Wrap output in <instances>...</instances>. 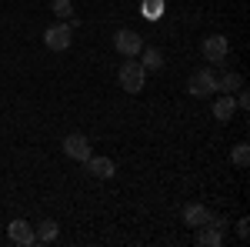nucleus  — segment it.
<instances>
[{
  "mask_svg": "<svg viewBox=\"0 0 250 247\" xmlns=\"http://www.w3.org/2000/svg\"><path fill=\"white\" fill-rule=\"evenodd\" d=\"M117 80H120V87H124L127 94H140V90H144V80H147V70H144V64H137V60L127 57L120 64Z\"/></svg>",
  "mask_w": 250,
  "mask_h": 247,
  "instance_id": "nucleus-1",
  "label": "nucleus"
},
{
  "mask_svg": "<svg viewBox=\"0 0 250 247\" xmlns=\"http://www.w3.org/2000/svg\"><path fill=\"white\" fill-rule=\"evenodd\" d=\"M70 40H74V30H70V23H63V20L43 30V44H47L50 50H67Z\"/></svg>",
  "mask_w": 250,
  "mask_h": 247,
  "instance_id": "nucleus-2",
  "label": "nucleus"
},
{
  "mask_svg": "<svg viewBox=\"0 0 250 247\" xmlns=\"http://www.w3.org/2000/svg\"><path fill=\"white\" fill-rule=\"evenodd\" d=\"M187 90L193 97H210L217 90V74L213 70H193L190 80H187Z\"/></svg>",
  "mask_w": 250,
  "mask_h": 247,
  "instance_id": "nucleus-3",
  "label": "nucleus"
},
{
  "mask_svg": "<svg viewBox=\"0 0 250 247\" xmlns=\"http://www.w3.org/2000/svg\"><path fill=\"white\" fill-rule=\"evenodd\" d=\"M200 50H204V57L210 60V64H224L227 60V37H220V34H213V37H207L204 44H200Z\"/></svg>",
  "mask_w": 250,
  "mask_h": 247,
  "instance_id": "nucleus-4",
  "label": "nucleus"
},
{
  "mask_svg": "<svg viewBox=\"0 0 250 247\" xmlns=\"http://www.w3.org/2000/svg\"><path fill=\"white\" fill-rule=\"evenodd\" d=\"M63 154H67L70 160H80V164H83V160L90 157V140H87L83 134H70V137L63 140Z\"/></svg>",
  "mask_w": 250,
  "mask_h": 247,
  "instance_id": "nucleus-5",
  "label": "nucleus"
},
{
  "mask_svg": "<svg viewBox=\"0 0 250 247\" xmlns=\"http://www.w3.org/2000/svg\"><path fill=\"white\" fill-rule=\"evenodd\" d=\"M114 47L124 57H137V54L144 50V40H140V34H134V30H120L114 37Z\"/></svg>",
  "mask_w": 250,
  "mask_h": 247,
  "instance_id": "nucleus-6",
  "label": "nucleus"
},
{
  "mask_svg": "<svg viewBox=\"0 0 250 247\" xmlns=\"http://www.w3.org/2000/svg\"><path fill=\"white\" fill-rule=\"evenodd\" d=\"M83 164H87V171L94 174V177H100V180H107V177H114V174H117V164L110 160V157H94V154H90Z\"/></svg>",
  "mask_w": 250,
  "mask_h": 247,
  "instance_id": "nucleus-7",
  "label": "nucleus"
},
{
  "mask_svg": "<svg viewBox=\"0 0 250 247\" xmlns=\"http://www.w3.org/2000/svg\"><path fill=\"white\" fill-rule=\"evenodd\" d=\"M7 237H10L14 244H20V247H30V244H37V241H34V227H30L27 221H14V224L7 227Z\"/></svg>",
  "mask_w": 250,
  "mask_h": 247,
  "instance_id": "nucleus-8",
  "label": "nucleus"
},
{
  "mask_svg": "<svg viewBox=\"0 0 250 247\" xmlns=\"http://www.w3.org/2000/svg\"><path fill=\"white\" fill-rule=\"evenodd\" d=\"M184 221H187L190 227H207V224H210V210L204 207V204H187V207H184Z\"/></svg>",
  "mask_w": 250,
  "mask_h": 247,
  "instance_id": "nucleus-9",
  "label": "nucleus"
},
{
  "mask_svg": "<svg viewBox=\"0 0 250 247\" xmlns=\"http://www.w3.org/2000/svg\"><path fill=\"white\" fill-rule=\"evenodd\" d=\"M197 244L200 247H220L224 244V230H217V227H197Z\"/></svg>",
  "mask_w": 250,
  "mask_h": 247,
  "instance_id": "nucleus-10",
  "label": "nucleus"
},
{
  "mask_svg": "<svg viewBox=\"0 0 250 247\" xmlns=\"http://www.w3.org/2000/svg\"><path fill=\"white\" fill-rule=\"evenodd\" d=\"M233 114H237V100H233L230 94L217 97V104H213V117H217V120H230Z\"/></svg>",
  "mask_w": 250,
  "mask_h": 247,
  "instance_id": "nucleus-11",
  "label": "nucleus"
},
{
  "mask_svg": "<svg viewBox=\"0 0 250 247\" xmlns=\"http://www.w3.org/2000/svg\"><path fill=\"white\" fill-rule=\"evenodd\" d=\"M57 221H40L37 230H34V241L37 244H50V241H57Z\"/></svg>",
  "mask_w": 250,
  "mask_h": 247,
  "instance_id": "nucleus-12",
  "label": "nucleus"
},
{
  "mask_svg": "<svg viewBox=\"0 0 250 247\" xmlns=\"http://www.w3.org/2000/svg\"><path fill=\"white\" fill-rule=\"evenodd\" d=\"M144 57H140V64H144V70H160L164 67V54L157 50V47H147V50H140Z\"/></svg>",
  "mask_w": 250,
  "mask_h": 247,
  "instance_id": "nucleus-13",
  "label": "nucleus"
},
{
  "mask_svg": "<svg viewBox=\"0 0 250 247\" xmlns=\"http://www.w3.org/2000/svg\"><path fill=\"white\" fill-rule=\"evenodd\" d=\"M140 14L147 20H160L164 17V0H144L140 3Z\"/></svg>",
  "mask_w": 250,
  "mask_h": 247,
  "instance_id": "nucleus-14",
  "label": "nucleus"
},
{
  "mask_svg": "<svg viewBox=\"0 0 250 247\" xmlns=\"http://www.w3.org/2000/svg\"><path fill=\"white\" fill-rule=\"evenodd\" d=\"M240 87H244L240 74H224V77H217V90H227V94H233V90H240Z\"/></svg>",
  "mask_w": 250,
  "mask_h": 247,
  "instance_id": "nucleus-15",
  "label": "nucleus"
},
{
  "mask_svg": "<svg viewBox=\"0 0 250 247\" xmlns=\"http://www.w3.org/2000/svg\"><path fill=\"white\" fill-rule=\"evenodd\" d=\"M230 160H233V167H240V171H244V167L250 164V147H247V144H237L233 154H230Z\"/></svg>",
  "mask_w": 250,
  "mask_h": 247,
  "instance_id": "nucleus-16",
  "label": "nucleus"
},
{
  "mask_svg": "<svg viewBox=\"0 0 250 247\" xmlns=\"http://www.w3.org/2000/svg\"><path fill=\"white\" fill-rule=\"evenodd\" d=\"M50 10H54L60 20H74V3H70V0H54Z\"/></svg>",
  "mask_w": 250,
  "mask_h": 247,
  "instance_id": "nucleus-17",
  "label": "nucleus"
},
{
  "mask_svg": "<svg viewBox=\"0 0 250 247\" xmlns=\"http://www.w3.org/2000/svg\"><path fill=\"white\" fill-rule=\"evenodd\" d=\"M250 221L247 217H240V221H237V237H240V241H247V234H250V227H247Z\"/></svg>",
  "mask_w": 250,
  "mask_h": 247,
  "instance_id": "nucleus-18",
  "label": "nucleus"
},
{
  "mask_svg": "<svg viewBox=\"0 0 250 247\" xmlns=\"http://www.w3.org/2000/svg\"><path fill=\"white\" fill-rule=\"evenodd\" d=\"M247 107H250V94L240 90V94H237V111H247Z\"/></svg>",
  "mask_w": 250,
  "mask_h": 247,
  "instance_id": "nucleus-19",
  "label": "nucleus"
}]
</instances>
